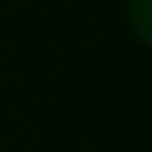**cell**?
I'll return each mask as SVG.
<instances>
[{
    "label": "cell",
    "instance_id": "6da1fadb",
    "mask_svg": "<svg viewBox=\"0 0 152 152\" xmlns=\"http://www.w3.org/2000/svg\"><path fill=\"white\" fill-rule=\"evenodd\" d=\"M128 24L147 45L152 37V0H128Z\"/></svg>",
    "mask_w": 152,
    "mask_h": 152
}]
</instances>
